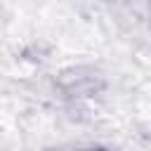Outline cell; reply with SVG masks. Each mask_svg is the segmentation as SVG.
<instances>
[{
    "mask_svg": "<svg viewBox=\"0 0 151 151\" xmlns=\"http://www.w3.org/2000/svg\"><path fill=\"white\" fill-rule=\"evenodd\" d=\"M97 151H104V149H97Z\"/></svg>",
    "mask_w": 151,
    "mask_h": 151,
    "instance_id": "1",
    "label": "cell"
}]
</instances>
